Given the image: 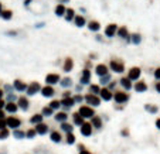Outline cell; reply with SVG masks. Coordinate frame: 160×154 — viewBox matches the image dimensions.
<instances>
[{
  "mask_svg": "<svg viewBox=\"0 0 160 154\" xmlns=\"http://www.w3.org/2000/svg\"><path fill=\"white\" fill-rule=\"evenodd\" d=\"M22 119H19L16 116H7L6 117V126L7 129H11V130H17L22 126Z\"/></svg>",
  "mask_w": 160,
  "mask_h": 154,
  "instance_id": "1",
  "label": "cell"
},
{
  "mask_svg": "<svg viewBox=\"0 0 160 154\" xmlns=\"http://www.w3.org/2000/svg\"><path fill=\"white\" fill-rule=\"evenodd\" d=\"M78 113H80V116L85 120V119H92V117L95 116V110H94V107L92 106H86V105H84V106H81L80 109H78Z\"/></svg>",
  "mask_w": 160,
  "mask_h": 154,
  "instance_id": "2",
  "label": "cell"
},
{
  "mask_svg": "<svg viewBox=\"0 0 160 154\" xmlns=\"http://www.w3.org/2000/svg\"><path fill=\"white\" fill-rule=\"evenodd\" d=\"M80 132L84 137H89L92 136V126L89 122H84L80 126Z\"/></svg>",
  "mask_w": 160,
  "mask_h": 154,
  "instance_id": "3",
  "label": "cell"
},
{
  "mask_svg": "<svg viewBox=\"0 0 160 154\" xmlns=\"http://www.w3.org/2000/svg\"><path fill=\"white\" fill-rule=\"evenodd\" d=\"M84 101H85L88 105H92V107H96V106L101 105V99H99L96 95H92V93L86 95L85 98H84Z\"/></svg>",
  "mask_w": 160,
  "mask_h": 154,
  "instance_id": "4",
  "label": "cell"
},
{
  "mask_svg": "<svg viewBox=\"0 0 160 154\" xmlns=\"http://www.w3.org/2000/svg\"><path fill=\"white\" fill-rule=\"evenodd\" d=\"M112 99H115L116 103L122 105V103H126V102L129 101V95L125 93V92H115V95H113Z\"/></svg>",
  "mask_w": 160,
  "mask_h": 154,
  "instance_id": "5",
  "label": "cell"
},
{
  "mask_svg": "<svg viewBox=\"0 0 160 154\" xmlns=\"http://www.w3.org/2000/svg\"><path fill=\"white\" fill-rule=\"evenodd\" d=\"M41 90V86H40V84L38 82H31L30 85L27 86V95H30V96H33V95H36L37 92H40Z\"/></svg>",
  "mask_w": 160,
  "mask_h": 154,
  "instance_id": "6",
  "label": "cell"
},
{
  "mask_svg": "<svg viewBox=\"0 0 160 154\" xmlns=\"http://www.w3.org/2000/svg\"><path fill=\"white\" fill-rule=\"evenodd\" d=\"M17 107L22 109V110H24V112H27L28 110V107H30V102H28V99L24 98V96H20V98L17 99Z\"/></svg>",
  "mask_w": 160,
  "mask_h": 154,
  "instance_id": "7",
  "label": "cell"
},
{
  "mask_svg": "<svg viewBox=\"0 0 160 154\" xmlns=\"http://www.w3.org/2000/svg\"><path fill=\"white\" fill-rule=\"evenodd\" d=\"M111 68H112V71H115V72H118V74H121V72H123V62L122 61H119V59H112L111 61Z\"/></svg>",
  "mask_w": 160,
  "mask_h": 154,
  "instance_id": "8",
  "label": "cell"
},
{
  "mask_svg": "<svg viewBox=\"0 0 160 154\" xmlns=\"http://www.w3.org/2000/svg\"><path fill=\"white\" fill-rule=\"evenodd\" d=\"M34 129H36V133L37 134H40V136H45L48 132H50V127H48V124H45V123H40V124H37V126H34Z\"/></svg>",
  "mask_w": 160,
  "mask_h": 154,
  "instance_id": "9",
  "label": "cell"
},
{
  "mask_svg": "<svg viewBox=\"0 0 160 154\" xmlns=\"http://www.w3.org/2000/svg\"><path fill=\"white\" fill-rule=\"evenodd\" d=\"M91 126H92V129H96V130H101L102 127H103V122H102V119H101V116H94L91 119Z\"/></svg>",
  "mask_w": 160,
  "mask_h": 154,
  "instance_id": "10",
  "label": "cell"
},
{
  "mask_svg": "<svg viewBox=\"0 0 160 154\" xmlns=\"http://www.w3.org/2000/svg\"><path fill=\"white\" fill-rule=\"evenodd\" d=\"M58 81H60L58 74H48L47 76H45V84H47L48 86L54 85V84H58Z\"/></svg>",
  "mask_w": 160,
  "mask_h": 154,
  "instance_id": "11",
  "label": "cell"
},
{
  "mask_svg": "<svg viewBox=\"0 0 160 154\" xmlns=\"http://www.w3.org/2000/svg\"><path fill=\"white\" fill-rule=\"evenodd\" d=\"M50 140L53 143H61L63 141V134L58 130H53V132H50Z\"/></svg>",
  "mask_w": 160,
  "mask_h": 154,
  "instance_id": "12",
  "label": "cell"
},
{
  "mask_svg": "<svg viewBox=\"0 0 160 154\" xmlns=\"http://www.w3.org/2000/svg\"><path fill=\"white\" fill-rule=\"evenodd\" d=\"M54 119H55V122H58L60 124H61V123L68 120V113H67V112H57V113L54 115Z\"/></svg>",
  "mask_w": 160,
  "mask_h": 154,
  "instance_id": "13",
  "label": "cell"
},
{
  "mask_svg": "<svg viewBox=\"0 0 160 154\" xmlns=\"http://www.w3.org/2000/svg\"><path fill=\"white\" fill-rule=\"evenodd\" d=\"M4 110L7 112V113H11V115H14V113L19 110V107H17V103H14V102H6Z\"/></svg>",
  "mask_w": 160,
  "mask_h": 154,
  "instance_id": "14",
  "label": "cell"
},
{
  "mask_svg": "<svg viewBox=\"0 0 160 154\" xmlns=\"http://www.w3.org/2000/svg\"><path fill=\"white\" fill-rule=\"evenodd\" d=\"M54 93H55V90H54L53 86L45 85L44 88H41V95L44 98H51V96H54Z\"/></svg>",
  "mask_w": 160,
  "mask_h": 154,
  "instance_id": "15",
  "label": "cell"
},
{
  "mask_svg": "<svg viewBox=\"0 0 160 154\" xmlns=\"http://www.w3.org/2000/svg\"><path fill=\"white\" fill-rule=\"evenodd\" d=\"M99 95H101V98L103 99L105 102H108V101H111L113 98V95H112V92L109 89H106V88H103V89H101L99 90Z\"/></svg>",
  "mask_w": 160,
  "mask_h": 154,
  "instance_id": "16",
  "label": "cell"
},
{
  "mask_svg": "<svg viewBox=\"0 0 160 154\" xmlns=\"http://www.w3.org/2000/svg\"><path fill=\"white\" fill-rule=\"evenodd\" d=\"M44 117L41 116V113H36V115H33L31 117H30V123L31 124H34V126H37V124H40V123H43Z\"/></svg>",
  "mask_w": 160,
  "mask_h": 154,
  "instance_id": "17",
  "label": "cell"
},
{
  "mask_svg": "<svg viewBox=\"0 0 160 154\" xmlns=\"http://www.w3.org/2000/svg\"><path fill=\"white\" fill-rule=\"evenodd\" d=\"M139 76H140V68H132L130 71H129V76H128V79L130 81H135V79H138Z\"/></svg>",
  "mask_w": 160,
  "mask_h": 154,
  "instance_id": "18",
  "label": "cell"
},
{
  "mask_svg": "<svg viewBox=\"0 0 160 154\" xmlns=\"http://www.w3.org/2000/svg\"><path fill=\"white\" fill-rule=\"evenodd\" d=\"M61 106H64L65 109H71V107L75 105V102L72 98H65V99H61Z\"/></svg>",
  "mask_w": 160,
  "mask_h": 154,
  "instance_id": "19",
  "label": "cell"
},
{
  "mask_svg": "<svg viewBox=\"0 0 160 154\" xmlns=\"http://www.w3.org/2000/svg\"><path fill=\"white\" fill-rule=\"evenodd\" d=\"M89 78H91L89 69H84V71H82V76H81V85H86V84L89 82Z\"/></svg>",
  "mask_w": 160,
  "mask_h": 154,
  "instance_id": "20",
  "label": "cell"
},
{
  "mask_svg": "<svg viewBox=\"0 0 160 154\" xmlns=\"http://www.w3.org/2000/svg\"><path fill=\"white\" fill-rule=\"evenodd\" d=\"M13 86H14V89L19 90V92H24V90H27V85L24 84V82H23V81H20V79L14 81Z\"/></svg>",
  "mask_w": 160,
  "mask_h": 154,
  "instance_id": "21",
  "label": "cell"
},
{
  "mask_svg": "<svg viewBox=\"0 0 160 154\" xmlns=\"http://www.w3.org/2000/svg\"><path fill=\"white\" fill-rule=\"evenodd\" d=\"M60 129H61V130H63V132H64L65 134H67V133H72V132H74V126H72L71 123H68V122L61 123Z\"/></svg>",
  "mask_w": 160,
  "mask_h": 154,
  "instance_id": "22",
  "label": "cell"
},
{
  "mask_svg": "<svg viewBox=\"0 0 160 154\" xmlns=\"http://www.w3.org/2000/svg\"><path fill=\"white\" fill-rule=\"evenodd\" d=\"M95 72L99 76H103V75H108V68H106V65H103V64H99V65H96V68H95Z\"/></svg>",
  "mask_w": 160,
  "mask_h": 154,
  "instance_id": "23",
  "label": "cell"
},
{
  "mask_svg": "<svg viewBox=\"0 0 160 154\" xmlns=\"http://www.w3.org/2000/svg\"><path fill=\"white\" fill-rule=\"evenodd\" d=\"M135 90H136V92H139V93L146 92V90H147V85H146V82H143V81L136 82V85H135Z\"/></svg>",
  "mask_w": 160,
  "mask_h": 154,
  "instance_id": "24",
  "label": "cell"
},
{
  "mask_svg": "<svg viewBox=\"0 0 160 154\" xmlns=\"http://www.w3.org/2000/svg\"><path fill=\"white\" fill-rule=\"evenodd\" d=\"M84 122H85V120H84V119L80 116V113H78V112L72 113V123H74L75 126H81V124H82Z\"/></svg>",
  "mask_w": 160,
  "mask_h": 154,
  "instance_id": "25",
  "label": "cell"
},
{
  "mask_svg": "<svg viewBox=\"0 0 160 154\" xmlns=\"http://www.w3.org/2000/svg\"><path fill=\"white\" fill-rule=\"evenodd\" d=\"M13 137L16 138V140H23V138H26V132L22 130V129L13 130Z\"/></svg>",
  "mask_w": 160,
  "mask_h": 154,
  "instance_id": "26",
  "label": "cell"
},
{
  "mask_svg": "<svg viewBox=\"0 0 160 154\" xmlns=\"http://www.w3.org/2000/svg\"><path fill=\"white\" fill-rule=\"evenodd\" d=\"M116 30H118L116 24H109V26L106 27V30H105V36H106V37H112L113 34L116 33Z\"/></svg>",
  "mask_w": 160,
  "mask_h": 154,
  "instance_id": "27",
  "label": "cell"
},
{
  "mask_svg": "<svg viewBox=\"0 0 160 154\" xmlns=\"http://www.w3.org/2000/svg\"><path fill=\"white\" fill-rule=\"evenodd\" d=\"M41 116H43V117L54 116V110L50 106H44L43 109H41Z\"/></svg>",
  "mask_w": 160,
  "mask_h": 154,
  "instance_id": "28",
  "label": "cell"
},
{
  "mask_svg": "<svg viewBox=\"0 0 160 154\" xmlns=\"http://www.w3.org/2000/svg\"><path fill=\"white\" fill-rule=\"evenodd\" d=\"M75 141H77V138H75L74 133H67V134H65V143L67 144L72 146V144H75Z\"/></svg>",
  "mask_w": 160,
  "mask_h": 154,
  "instance_id": "29",
  "label": "cell"
},
{
  "mask_svg": "<svg viewBox=\"0 0 160 154\" xmlns=\"http://www.w3.org/2000/svg\"><path fill=\"white\" fill-rule=\"evenodd\" d=\"M144 109L149 112V113H152V115H156V113L159 112V107L156 106V105H149V103L144 105Z\"/></svg>",
  "mask_w": 160,
  "mask_h": 154,
  "instance_id": "30",
  "label": "cell"
},
{
  "mask_svg": "<svg viewBox=\"0 0 160 154\" xmlns=\"http://www.w3.org/2000/svg\"><path fill=\"white\" fill-rule=\"evenodd\" d=\"M72 67H74V61H72L71 58L65 59V64H64V71L65 72H69V71L72 69Z\"/></svg>",
  "mask_w": 160,
  "mask_h": 154,
  "instance_id": "31",
  "label": "cell"
},
{
  "mask_svg": "<svg viewBox=\"0 0 160 154\" xmlns=\"http://www.w3.org/2000/svg\"><path fill=\"white\" fill-rule=\"evenodd\" d=\"M37 136V133H36V129L31 127L28 129V130H26V138H28V140H31V138H34Z\"/></svg>",
  "mask_w": 160,
  "mask_h": 154,
  "instance_id": "32",
  "label": "cell"
},
{
  "mask_svg": "<svg viewBox=\"0 0 160 154\" xmlns=\"http://www.w3.org/2000/svg\"><path fill=\"white\" fill-rule=\"evenodd\" d=\"M121 85L125 88L126 90H129L130 88H132V84H130V79H128V78H122L121 79Z\"/></svg>",
  "mask_w": 160,
  "mask_h": 154,
  "instance_id": "33",
  "label": "cell"
},
{
  "mask_svg": "<svg viewBox=\"0 0 160 154\" xmlns=\"http://www.w3.org/2000/svg\"><path fill=\"white\" fill-rule=\"evenodd\" d=\"M0 17H1V19H4V20H10L11 17H13V13H11L10 10H1Z\"/></svg>",
  "mask_w": 160,
  "mask_h": 154,
  "instance_id": "34",
  "label": "cell"
},
{
  "mask_svg": "<svg viewBox=\"0 0 160 154\" xmlns=\"http://www.w3.org/2000/svg\"><path fill=\"white\" fill-rule=\"evenodd\" d=\"M118 34H119V37L128 38V40H129V33H128V30H126V27H122V28H119V30H118Z\"/></svg>",
  "mask_w": 160,
  "mask_h": 154,
  "instance_id": "35",
  "label": "cell"
},
{
  "mask_svg": "<svg viewBox=\"0 0 160 154\" xmlns=\"http://www.w3.org/2000/svg\"><path fill=\"white\" fill-rule=\"evenodd\" d=\"M74 14H75V11L72 10V9L65 10V20H67V21H71V20L74 19Z\"/></svg>",
  "mask_w": 160,
  "mask_h": 154,
  "instance_id": "36",
  "label": "cell"
},
{
  "mask_svg": "<svg viewBox=\"0 0 160 154\" xmlns=\"http://www.w3.org/2000/svg\"><path fill=\"white\" fill-rule=\"evenodd\" d=\"M9 136H10V130L9 129L0 130V140H6V138H9Z\"/></svg>",
  "mask_w": 160,
  "mask_h": 154,
  "instance_id": "37",
  "label": "cell"
},
{
  "mask_svg": "<svg viewBox=\"0 0 160 154\" xmlns=\"http://www.w3.org/2000/svg\"><path fill=\"white\" fill-rule=\"evenodd\" d=\"M48 106L51 107L53 110H58L60 107H61V102H60V101H57V99H55V101H51V103H50Z\"/></svg>",
  "mask_w": 160,
  "mask_h": 154,
  "instance_id": "38",
  "label": "cell"
},
{
  "mask_svg": "<svg viewBox=\"0 0 160 154\" xmlns=\"http://www.w3.org/2000/svg\"><path fill=\"white\" fill-rule=\"evenodd\" d=\"M88 27H89V30H91V31H98V30L101 28V24H99L98 21H91Z\"/></svg>",
  "mask_w": 160,
  "mask_h": 154,
  "instance_id": "39",
  "label": "cell"
},
{
  "mask_svg": "<svg viewBox=\"0 0 160 154\" xmlns=\"http://www.w3.org/2000/svg\"><path fill=\"white\" fill-rule=\"evenodd\" d=\"M55 14L57 16H64L65 14V7L63 4H58L57 7H55Z\"/></svg>",
  "mask_w": 160,
  "mask_h": 154,
  "instance_id": "40",
  "label": "cell"
},
{
  "mask_svg": "<svg viewBox=\"0 0 160 154\" xmlns=\"http://www.w3.org/2000/svg\"><path fill=\"white\" fill-rule=\"evenodd\" d=\"M75 24H77L78 27H84L85 26V19H84L82 16H77L75 17Z\"/></svg>",
  "mask_w": 160,
  "mask_h": 154,
  "instance_id": "41",
  "label": "cell"
},
{
  "mask_svg": "<svg viewBox=\"0 0 160 154\" xmlns=\"http://www.w3.org/2000/svg\"><path fill=\"white\" fill-rule=\"evenodd\" d=\"M71 84H72L71 78H64V79H63V82H61V86H64V88H68V86H71Z\"/></svg>",
  "mask_w": 160,
  "mask_h": 154,
  "instance_id": "42",
  "label": "cell"
},
{
  "mask_svg": "<svg viewBox=\"0 0 160 154\" xmlns=\"http://www.w3.org/2000/svg\"><path fill=\"white\" fill-rule=\"evenodd\" d=\"M89 90H91L92 95H96V93H99V90L101 89H99V86L98 85H91L89 86Z\"/></svg>",
  "mask_w": 160,
  "mask_h": 154,
  "instance_id": "43",
  "label": "cell"
},
{
  "mask_svg": "<svg viewBox=\"0 0 160 154\" xmlns=\"http://www.w3.org/2000/svg\"><path fill=\"white\" fill-rule=\"evenodd\" d=\"M111 79V75H103V76H101V84L102 85H105V84H108V81Z\"/></svg>",
  "mask_w": 160,
  "mask_h": 154,
  "instance_id": "44",
  "label": "cell"
},
{
  "mask_svg": "<svg viewBox=\"0 0 160 154\" xmlns=\"http://www.w3.org/2000/svg\"><path fill=\"white\" fill-rule=\"evenodd\" d=\"M140 40H142V38H140L139 34H133V36H132V43L133 44H139L140 43Z\"/></svg>",
  "mask_w": 160,
  "mask_h": 154,
  "instance_id": "45",
  "label": "cell"
},
{
  "mask_svg": "<svg viewBox=\"0 0 160 154\" xmlns=\"http://www.w3.org/2000/svg\"><path fill=\"white\" fill-rule=\"evenodd\" d=\"M16 99H17V98H16V95H14V93H7V101H6V102H14Z\"/></svg>",
  "mask_w": 160,
  "mask_h": 154,
  "instance_id": "46",
  "label": "cell"
},
{
  "mask_svg": "<svg viewBox=\"0 0 160 154\" xmlns=\"http://www.w3.org/2000/svg\"><path fill=\"white\" fill-rule=\"evenodd\" d=\"M72 99H74L75 103H81V102L84 101V96H81V95H75L74 98H72Z\"/></svg>",
  "mask_w": 160,
  "mask_h": 154,
  "instance_id": "47",
  "label": "cell"
},
{
  "mask_svg": "<svg viewBox=\"0 0 160 154\" xmlns=\"http://www.w3.org/2000/svg\"><path fill=\"white\" fill-rule=\"evenodd\" d=\"M121 136H122V137H128V136H129V130H128V129H122V130H121Z\"/></svg>",
  "mask_w": 160,
  "mask_h": 154,
  "instance_id": "48",
  "label": "cell"
},
{
  "mask_svg": "<svg viewBox=\"0 0 160 154\" xmlns=\"http://www.w3.org/2000/svg\"><path fill=\"white\" fill-rule=\"evenodd\" d=\"M3 129H7V126H6V119L4 120H0V130H3Z\"/></svg>",
  "mask_w": 160,
  "mask_h": 154,
  "instance_id": "49",
  "label": "cell"
},
{
  "mask_svg": "<svg viewBox=\"0 0 160 154\" xmlns=\"http://www.w3.org/2000/svg\"><path fill=\"white\" fill-rule=\"evenodd\" d=\"M4 119H6V112L0 110V120H4Z\"/></svg>",
  "mask_w": 160,
  "mask_h": 154,
  "instance_id": "50",
  "label": "cell"
},
{
  "mask_svg": "<svg viewBox=\"0 0 160 154\" xmlns=\"http://www.w3.org/2000/svg\"><path fill=\"white\" fill-rule=\"evenodd\" d=\"M155 76H156V79H160V68H157L155 71Z\"/></svg>",
  "mask_w": 160,
  "mask_h": 154,
  "instance_id": "51",
  "label": "cell"
},
{
  "mask_svg": "<svg viewBox=\"0 0 160 154\" xmlns=\"http://www.w3.org/2000/svg\"><path fill=\"white\" fill-rule=\"evenodd\" d=\"M6 106V101H3V99H0V110H3V107Z\"/></svg>",
  "mask_w": 160,
  "mask_h": 154,
  "instance_id": "52",
  "label": "cell"
},
{
  "mask_svg": "<svg viewBox=\"0 0 160 154\" xmlns=\"http://www.w3.org/2000/svg\"><path fill=\"white\" fill-rule=\"evenodd\" d=\"M78 154H92L91 151H89V150H81V151H78Z\"/></svg>",
  "mask_w": 160,
  "mask_h": 154,
  "instance_id": "53",
  "label": "cell"
},
{
  "mask_svg": "<svg viewBox=\"0 0 160 154\" xmlns=\"http://www.w3.org/2000/svg\"><path fill=\"white\" fill-rule=\"evenodd\" d=\"M155 89H156V92H159L160 93V82H157V84L155 85Z\"/></svg>",
  "mask_w": 160,
  "mask_h": 154,
  "instance_id": "54",
  "label": "cell"
},
{
  "mask_svg": "<svg viewBox=\"0 0 160 154\" xmlns=\"http://www.w3.org/2000/svg\"><path fill=\"white\" fill-rule=\"evenodd\" d=\"M65 98H71V93H69V92H64V95H63V99H65Z\"/></svg>",
  "mask_w": 160,
  "mask_h": 154,
  "instance_id": "55",
  "label": "cell"
},
{
  "mask_svg": "<svg viewBox=\"0 0 160 154\" xmlns=\"http://www.w3.org/2000/svg\"><path fill=\"white\" fill-rule=\"evenodd\" d=\"M156 127H157V129L160 130V117L157 119V120H156Z\"/></svg>",
  "mask_w": 160,
  "mask_h": 154,
  "instance_id": "56",
  "label": "cell"
},
{
  "mask_svg": "<svg viewBox=\"0 0 160 154\" xmlns=\"http://www.w3.org/2000/svg\"><path fill=\"white\" fill-rule=\"evenodd\" d=\"M78 150H85V146H84V144H78Z\"/></svg>",
  "mask_w": 160,
  "mask_h": 154,
  "instance_id": "57",
  "label": "cell"
},
{
  "mask_svg": "<svg viewBox=\"0 0 160 154\" xmlns=\"http://www.w3.org/2000/svg\"><path fill=\"white\" fill-rule=\"evenodd\" d=\"M3 95H4V90L0 89V99H3Z\"/></svg>",
  "mask_w": 160,
  "mask_h": 154,
  "instance_id": "58",
  "label": "cell"
},
{
  "mask_svg": "<svg viewBox=\"0 0 160 154\" xmlns=\"http://www.w3.org/2000/svg\"><path fill=\"white\" fill-rule=\"evenodd\" d=\"M30 3H31V0H26V1H24V4H26V6H28Z\"/></svg>",
  "mask_w": 160,
  "mask_h": 154,
  "instance_id": "59",
  "label": "cell"
},
{
  "mask_svg": "<svg viewBox=\"0 0 160 154\" xmlns=\"http://www.w3.org/2000/svg\"><path fill=\"white\" fill-rule=\"evenodd\" d=\"M0 13H1V3H0Z\"/></svg>",
  "mask_w": 160,
  "mask_h": 154,
  "instance_id": "60",
  "label": "cell"
}]
</instances>
